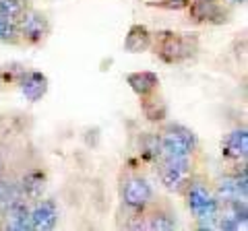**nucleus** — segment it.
<instances>
[{"mask_svg":"<svg viewBox=\"0 0 248 231\" xmlns=\"http://www.w3.org/2000/svg\"><path fill=\"white\" fill-rule=\"evenodd\" d=\"M195 149V134L182 124H172L161 132V155L164 157H190Z\"/></svg>","mask_w":248,"mask_h":231,"instance_id":"1","label":"nucleus"},{"mask_svg":"<svg viewBox=\"0 0 248 231\" xmlns=\"http://www.w3.org/2000/svg\"><path fill=\"white\" fill-rule=\"evenodd\" d=\"M159 182L172 192H182L192 182V161L190 157H166L159 167Z\"/></svg>","mask_w":248,"mask_h":231,"instance_id":"2","label":"nucleus"},{"mask_svg":"<svg viewBox=\"0 0 248 231\" xmlns=\"http://www.w3.org/2000/svg\"><path fill=\"white\" fill-rule=\"evenodd\" d=\"M188 206H190L192 215H195L199 221H207L203 227H211L209 221L219 215L217 198H213L211 192H209L205 186H201V184L190 182V186H188Z\"/></svg>","mask_w":248,"mask_h":231,"instance_id":"3","label":"nucleus"},{"mask_svg":"<svg viewBox=\"0 0 248 231\" xmlns=\"http://www.w3.org/2000/svg\"><path fill=\"white\" fill-rule=\"evenodd\" d=\"M157 56L164 62H180V60L188 58L195 45L190 43L188 37H184L182 33H159V43L155 45Z\"/></svg>","mask_w":248,"mask_h":231,"instance_id":"4","label":"nucleus"},{"mask_svg":"<svg viewBox=\"0 0 248 231\" xmlns=\"http://www.w3.org/2000/svg\"><path fill=\"white\" fill-rule=\"evenodd\" d=\"M19 23V33L25 37L29 43H40L46 40V35L50 33V23L37 11H25V14L17 21Z\"/></svg>","mask_w":248,"mask_h":231,"instance_id":"5","label":"nucleus"},{"mask_svg":"<svg viewBox=\"0 0 248 231\" xmlns=\"http://www.w3.org/2000/svg\"><path fill=\"white\" fill-rule=\"evenodd\" d=\"M122 198H124V204L126 206L141 211L149 204V200H151V186L143 178H133V180H128L126 184H124Z\"/></svg>","mask_w":248,"mask_h":231,"instance_id":"6","label":"nucleus"},{"mask_svg":"<svg viewBox=\"0 0 248 231\" xmlns=\"http://www.w3.org/2000/svg\"><path fill=\"white\" fill-rule=\"evenodd\" d=\"M58 221V206L54 200H42L31 209V229H54Z\"/></svg>","mask_w":248,"mask_h":231,"instance_id":"7","label":"nucleus"},{"mask_svg":"<svg viewBox=\"0 0 248 231\" xmlns=\"http://www.w3.org/2000/svg\"><path fill=\"white\" fill-rule=\"evenodd\" d=\"M190 19L197 23H221L223 9L217 0H190Z\"/></svg>","mask_w":248,"mask_h":231,"instance_id":"8","label":"nucleus"},{"mask_svg":"<svg viewBox=\"0 0 248 231\" xmlns=\"http://www.w3.org/2000/svg\"><path fill=\"white\" fill-rule=\"evenodd\" d=\"M223 155L228 159H234V161H240V159H246L248 155V134L244 128L240 130H234V132H230L226 138H223Z\"/></svg>","mask_w":248,"mask_h":231,"instance_id":"9","label":"nucleus"},{"mask_svg":"<svg viewBox=\"0 0 248 231\" xmlns=\"http://www.w3.org/2000/svg\"><path fill=\"white\" fill-rule=\"evenodd\" d=\"M4 215H6V227L9 229H17V231L31 229V209L27 206L25 198L9 206Z\"/></svg>","mask_w":248,"mask_h":231,"instance_id":"10","label":"nucleus"},{"mask_svg":"<svg viewBox=\"0 0 248 231\" xmlns=\"http://www.w3.org/2000/svg\"><path fill=\"white\" fill-rule=\"evenodd\" d=\"M126 83L130 85V89H133L139 97H145V95L155 93V89H157V85H159V76L149 71L130 72L126 76Z\"/></svg>","mask_w":248,"mask_h":231,"instance_id":"11","label":"nucleus"},{"mask_svg":"<svg viewBox=\"0 0 248 231\" xmlns=\"http://www.w3.org/2000/svg\"><path fill=\"white\" fill-rule=\"evenodd\" d=\"M21 91L29 101H40L48 93V79L42 72H29L25 79H21Z\"/></svg>","mask_w":248,"mask_h":231,"instance_id":"12","label":"nucleus"},{"mask_svg":"<svg viewBox=\"0 0 248 231\" xmlns=\"http://www.w3.org/2000/svg\"><path fill=\"white\" fill-rule=\"evenodd\" d=\"M21 190H23V196L25 198L40 200L46 192V173L42 169H31V172H27L21 180Z\"/></svg>","mask_w":248,"mask_h":231,"instance_id":"13","label":"nucleus"},{"mask_svg":"<svg viewBox=\"0 0 248 231\" xmlns=\"http://www.w3.org/2000/svg\"><path fill=\"white\" fill-rule=\"evenodd\" d=\"M151 31L145 25H133L126 33L124 40V48L130 54H139V52H147L151 48Z\"/></svg>","mask_w":248,"mask_h":231,"instance_id":"14","label":"nucleus"},{"mask_svg":"<svg viewBox=\"0 0 248 231\" xmlns=\"http://www.w3.org/2000/svg\"><path fill=\"white\" fill-rule=\"evenodd\" d=\"M23 198L25 196H23L21 184L13 180H0V211H6L9 206H13Z\"/></svg>","mask_w":248,"mask_h":231,"instance_id":"15","label":"nucleus"},{"mask_svg":"<svg viewBox=\"0 0 248 231\" xmlns=\"http://www.w3.org/2000/svg\"><path fill=\"white\" fill-rule=\"evenodd\" d=\"M238 198L246 200V196L242 194V190H240L236 182V175H226V178H221L217 182V200L230 202V200H238Z\"/></svg>","mask_w":248,"mask_h":231,"instance_id":"16","label":"nucleus"},{"mask_svg":"<svg viewBox=\"0 0 248 231\" xmlns=\"http://www.w3.org/2000/svg\"><path fill=\"white\" fill-rule=\"evenodd\" d=\"M143 114L147 120L151 122H161L168 116V107H166V101H161L159 97H155L153 93L151 95H145L143 97Z\"/></svg>","mask_w":248,"mask_h":231,"instance_id":"17","label":"nucleus"},{"mask_svg":"<svg viewBox=\"0 0 248 231\" xmlns=\"http://www.w3.org/2000/svg\"><path fill=\"white\" fill-rule=\"evenodd\" d=\"M147 229H153V231H170L176 227V219H174V213L164 211V209H157L153 211L149 217H147Z\"/></svg>","mask_w":248,"mask_h":231,"instance_id":"18","label":"nucleus"},{"mask_svg":"<svg viewBox=\"0 0 248 231\" xmlns=\"http://www.w3.org/2000/svg\"><path fill=\"white\" fill-rule=\"evenodd\" d=\"M141 155L149 161H155L161 155V136L159 134H153V132H147L141 136Z\"/></svg>","mask_w":248,"mask_h":231,"instance_id":"19","label":"nucleus"},{"mask_svg":"<svg viewBox=\"0 0 248 231\" xmlns=\"http://www.w3.org/2000/svg\"><path fill=\"white\" fill-rule=\"evenodd\" d=\"M27 11L25 0H0V17L11 21H19Z\"/></svg>","mask_w":248,"mask_h":231,"instance_id":"20","label":"nucleus"},{"mask_svg":"<svg viewBox=\"0 0 248 231\" xmlns=\"http://www.w3.org/2000/svg\"><path fill=\"white\" fill-rule=\"evenodd\" d=\"M19 25L17 21L0 17V42H17L19 40Z\"/></svg>","mask_w":248,"mask_h":231,"instance_id":"21","label":"nucleus"},{"mask_svg":"<svg viewBox=\"0 0 248 231\" xmlns=\"http://www.w3.org/2000/svg\"><path fill=\"white\" fill-rule=\"evenodd\" d=\"M159 6H164L168 11H182L190 4V0H159Z\"/></svg>","mask_w":248,"mask_h":231,"instance_id":"22","label":"nucleus"},{"mask_svg":"<svg viewBox=\"0 0 248 231\" xmlns=\"http://www.w3.org/2000/svg\"><path fill=\"white\" fill-rule=\"evenodd\" d=\"M226 2H228V4H242L244 0H226Z\"/></svg>","mask_w":248,"mask_h":231,"instance_id":"23","label":"nucleus"},{"mask_svg":"<svg viewBox=\"0 0 248 231\" xmlns=\"http://www.w3.org/2000/svg\"><path fill=\"white\" fill-rule=\"evenodd\" d=\"M0 165H2V159H0Z\"/></svg>","mask_w":248,"mask_h":231,"instance_id":"24","label":"nucleus"}]
</instances>
